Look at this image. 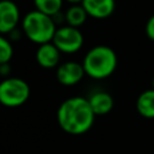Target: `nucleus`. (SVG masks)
<instances>
[{
	"instance_id": "2",
	"label": "nucleus",
	"mask_w": 154,
	"mask_h": 154,
	"mask_svg": "<svg viewBox=\"0 0 154 154\" xmlns=\"http://www.w3.org/2000/svg\"><path fill=\"white\" fill-rule=\"evenodd\" d=\"M118 58L116 52L108 46H95L87 52L82 65L85 75L94 79L109 77L117 69Z\"/></svg>"
},
{
	"instance_id": "8",
	"label": "nucleus",
	"mask_w": 154,
	"mask_h": 154,
	"mask_svg": "<svg viewBox=\"0 0 154 154\" xmlns=\"http://www.w3.org/2000/svg\"><path fill=\"white\" fill-rule=\"evenodd\" d=\"M60 51L55 47L53 42L40 45L36 49V61L43 69H54L58 67L60 64Z\"/></svg>"
},
{
	"instance_id": "3",
	"label": "nucleus",
	"mask_w": 154,
	"mask_h": 154,
	"mask_svg": "<svg viewBox=\"0 0 154 154\" xmlns=\"http://www.w3.org/2000/svg\"><path fill=\"white\" fill-rule=\"evenodd\" d=\"M57 23L53 17L47 16L37 10L28 12L22 19L23 34L34 43L43 45L52 42L57 31Z\"/></svg>"
},
{
	"instance_id": "10",
	"label": "nucleus",
	"mask_w": 154,
	"mask_h": 154,
	"mask_svg": "<svg viewBox=\"0 0 154 154\" xmlns=\"http://www.w3.org/2000/svg\"><path fill=\"white\" fill-rule=\"evenodd\" d=\"M89 105L95 116H105L113 108V97L106 91H95L88 99Z\"/></svg>"
},
{
	"instance_id": "12",
	"label": "nucleus",
	"mask_w": 154,
	"mask_h": 154,
	"mask_svg": "<svg viewBox=\"0 0 154 154\" xmlns=\"http://www.w3.org/2000/svg\"><path fill=\"white\" fill-rule=\"evenodd\" d=\"M88 13L84 10V7L78 4V5H71L64 13V20L66 22V25L73 26V28H78L82 26L87 18H88Z\"/></svg>"
},
{
	"instance_id": "15",
	"label": "nucleus",
	"mask_w": 154,
	"mask_h": 154,
	"mask_svg": "<svg viewBox=\"0 0 154 154\" xmlns=\"http://www.w3.org/2000/svg\"><path fill=\"white\" fill-rule=\"evenodd\" d=\"M146 35L148 38L154 41V14L150 16L146 23Z\"/></svg>"
},
{
	"instance_id": "18",
	"label": "nucleus",
	"mask_w": 154,
	"mask_h": 154,
	"mask_svg": "<svg viewBox=\"0 0 154 154\" xmlns=\"http://www.w3.org/2000/svg\"><path fill=\"white\" fill-rule=\"evenodd\" d=\"M153 89H154V78H153Z\"/></svg>"
},
{
	"instance_id": "11",
	"label": "nucleus",
	"mask_w": 154,
	"mask_h": 154,
	"mask_svg": "<svg viewBox=\"0 0 154 154\" xmlns=\"http://www.w3.org/2000/svg\"><path fill=\"white\" fill-rule=\"evenodd\" d=\"M137 112L148 119L154 118V89H148L142 91L136 100Z\"/></svg>"
},
{
	"instance_id": "7",
	"label": "nucleus",
	"mask_w": 154,
	"mask_h": 154,
	"mask_svg": "<svg viewBox=\"0 0 154 154\" xmlns=\"http://www.w3.org/2000/svg\"><path fill=\"white\" fill-rule=\"evenodd\" d=\"M20 19L18 6L11 0H0V34L8 35L17 29Z\"/></svg>"
},
{
	"instance_id": "16",
	"label": "nucleus",
	"mask_w": 154,
	"mask_h": 154,
	"mask_svg": "<svg viewBox=\"0 0 154 154\" xmlns=\"http://www.w3.org/2000/svg\"><path fill=\"white\" fill-rule=\"evenodd\" d=\"M10 71H11V66H10L8 63H7V64H2V65H0V75H2V76H7Z\"/></svg>"
},
{
	"instance_id": "1",
	"label": "nucleus",
	"mask_w": 154,
	"mask_h": 154,
	"mask_svg": "<svg viewBox=\"0 0 154 154\" xmlns=\"http://www.w3.org/2000/svg\"><path fill=\"white\" fill-rule=\"evenodd\" d=\"M57 118L63 131L70 135H82L93 126L95 114L88 99L72 96L61 102L57 112Z\"/></svg>"
},
{
	"instance_id": "13",
	"label": "nucleus",
	"mask_w": 154,
	"mask_h": 154,
	"mask_svg": "<svg viewBox=\"0 0 154 154\" xmlns=\"http://www.w3.org/2000/svg\"><path fill=\"white\" fill-rule=\"evenodd\" d=\"M64 0H34V6L35 10L54 17L58 13H60V10L63 7Z\"/></svg>"
},
{
	"instance_id": "9",
	"label": "nucleus",
	"mask_w": 154,
	"mask_h": 154,
	"mask_svg": "<svg viewBox=\"0 0 154 154\" xmlns=\"http://www.w3.org/2000/svg\"><path fill=\"white\" fill-rule=\"evenodd\" d=\"M88 16L95 19L108 18L116 8L114 0H83L81 4Z\"/></svg>"
},
{
	"instance_id": "4",
	"label": "nucleus",
	"mask_w": 154,
	"mask_h": 154,
	"mask_svg": "<svg viewBox=\"0 0 154 154\" xmlns=\"http://www.w3.org/2000/svg\"><path fill=\"white\" fill-rule=\"evenodd\" d=\"M30 96L29 84L18 77H6L0 82V103L6 107H18Z\"/></svg>"
},
{
	"instance_id": "6",
	"label": "nucleus",
	"mask_w": 154,
	"mask_h": 154,
	"mask_svg": "<svg viewBox=\"0 0 154 154\" xmlns=\"http://www.w3.org/2000/svg\"><path fill=\"white\" fill-rule=\"evenodd\" d=\"M84 75L85 71L83 65L73 60L61 63L57 67V73H55L58 82L66 87H72L78 84L84 77Z\"/></svg>"
},
{
	"instance_id": "14",
	"label": "nucleus",
	"mask_w": 154,
	"mask_h": 154,
	"mask_svg": "<svg viewBox=\"0 0 154 154\" xmlns=\"http://www.w3.org/2000/svg\"><path fill=\"white\" fill-rule=\"evenodd\" d=\"M13 57V46L10 38L0 34V65L10 63Z\"/></svg>"
},
{
	"instance_id": "5",
	"label": "nucleus",
	"mask_w": 154,
	"mask_h": 154,
	"mask_svg": "<svg viewBox=\"0 0 154 154\" xmlns=\"http://www.w3.org/2000/svg\"><path fill=\"white\" fill-rule=\"evenodd\" d=\"M83 35L78 28L70 25H61L57 29L52 42L55 47L66 54H72L78 52L83 46Z\"/></svg>"
},
{
	"instance_id": "17",
	"label": "nucleus",
	"mask_w": 154,
	"mask_h": 154,
	"mask_svg": "<svg viewBox=\"0 0 154 154\" xmlns=\"http://www.w3.org/2000/svg\"><path fill=\"white\" fill-rule=\"evenodd\" d=\"M64 1H67V2H70L71 5H78V4H82L83 0H64Z\"/></svg>"
}]
</instances>
